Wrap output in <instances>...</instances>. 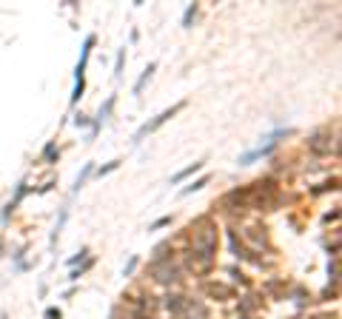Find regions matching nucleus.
I'll use <instances>...</instances> for the list:
<instances>
[{"mask_svg": "<svg viewBox=\"0 0 342 319\" xmlns=\"http://www.w3.org/2000/svg\"><path fill=\"white\" fill-rule=\"evenodd\" d=\"M194 231V259L200 262V271H208L214 265V254H217V225L211 219H197L191 222Z\"/></svg>", "mask_w": 342, "mask_h": 319, "instance_id": "1", "label": "nucleus"}, {"mask_svg": "<svg viewBox=\"0 0 342 319\" xmlns=\"http://www.w3.org/2000/svg\"><path fill=\"white\" fill-rule=\"evenodd\" d=\"M183 108H186V100H180V103H174V106H171V108H166V111H160V114H157L154 120H149V123H143V126L137 128V134H134V143H140V140H143L146 134H151V131H157V128L163 126V123H169L171 117H177V114H180Z\"/></svg>", "mask_w": 342, "mask_h": 319, "instance_id": "2", "label": "nucleus"}, {"mask_svg": "<svg viewBox=\"0 0 342 319\" xmlns=\"http://www.w3.org/2000/svg\"><path fill=\"white\" fill-rule=\"evenodd\" d=\"M308 149L314 151V154H320V157H325V154H337L340 151V146H337V140L331 143V134L328 131H317V134H311L308 137Z\"/></svg>", "mask_w": 342, "mask_h": 319, "instance_id": "3", "label": "nucleus"}, {"mask_svg": "<svg viewBox=\"0 0 342 319\" xmlns=\"http://www.w3.org/2000/svg\"><path fill=\"white\" fill-rule=\"evenodd\" d=\"M94 43H97V37H94V34H88V37H86L83 51H80V60H77V66H74V80H86V66H88V57H91Z\"/></svg>", "mask_w": 342, "mask_h": 319, "instance_id": "4", "label": "nucleus"}, {"mask_svg": "<svg viewBox=\"0 0 342 319\" xmlns=\"http://www.w3.org/2000/svg\"><path fill=\"white\" fill-rule=\"evenodd\" d=\"M205 168V160H197V163H191V166H186L183 171H177L174 177H171V185H180L183 180H188V177H194L197 171H203Z\"/></svg>", "mask_w": 342, "mask_h": 319, "instance_id": "5", "label": "nucleus"}, {"mask_svg": "<svg viewBox=\"0 0 342 319\" xmlns=\"http://www.w3.org/2000/svg\"><path fill=\"white\" fill-rule=\"evenodd\" d=\"M203 291H205L208 297H220V299H231V297H234V291H231L228 285H222V282H205V285H203Z\"/></svg>", "mask_w": 342, "mask_h": 319, "instance_id": "6", "label": "nucleus"}, {"mask_svg": "<svg viewBox=\"0 0 342 319\" xmlns=\"http://www.w3.org/2000/svg\"><path fill=\"white\" fill-rule=\"evenodd\" d=\"M166 308L171 311V317H183L186 314V297L183 294H169L166 297Z\"/></svg>", "mask_w": 342, "mask_h": 319, "instance_id": "7", "label": "nucleus"}, {"mask_svg": "<svg viewBox=\"0 0 342 319\" xmlns=\"http://www.w3.org/2000/svg\"><path fill=\"white\" fill-rule=\"evenodd\" d=\"M157 274V282H163V285H174V282H180V268L177 265H169L166 271H154Z\"/></svg>", "mask_w": 342, "mask_h": 319, "instance_id": "8", "label": "nucleus"}, {"mask_svg": "<svg viewBox=\"0 0 342 319\" xmlns=\"http://www.w3.org/2000/svg\"><path fill=\"white\" fill-rule=\"evenodd\" d=\"M57 157H60L57 143H54V140H49V143L43 146V151H40V160L46 163V166H54V163H57Z\"/></svg>", "mask_w": 342, "mask_h": 319, "instance_id": "9", "label": "nucleus"}, {"mask_svg": "<svg viewBox=\"0 0 342 319\" xmlns=\"http://www.w3.org/2000/svg\"><path fill=\"white\" fill-rule=\"evenodd\" d=\"M228 242H231V251H234L237 259H248V248L237 239V231H234V228H228Z\"/></svg>", "mask_w": 342, "mask_h": 319, "instance_id": "10", "label": "nucleus"}, {"mask_svg": "<svg viewBox=\"0 0 342 319\" xmlns=\"http://www.w3.org/2000/svg\"><path fill=\"white\" fill-rule=\"evenodd\" d=\"M154 71H157V63L151 60V63L146 66V68H143V74L137 77V83H134V88H131V91H134V94H140V91H143V85H146V83L151 80V74H154Z\"/></svg>", "mask_w": 342, "mask_h": 319, "instance_id": "11", "label": "nucleus"}, {"mask_svg": "<svg viewBox=\"0 0 342 319\" xmlns=\"http://www.w3.org/2000/svg\"><path fill=\"white\" fill-rule=\"evenodd\" d=\"M111 108H114V94H108L106 103L100 106V111H97V120H94V128H100L103 123L108 120V114H111Z\"/></svg>", "mask_w": 342, "mask_h": 319, "instance_id": "12", "label": "nucleus"}, {"mask_svg": "<svg viewBox=\"0 0 342 319\" xmlns=\"http://www.w3.org/2000/svg\"><path fill=\"white\" fill-rule=\"evenodd\" d=\"M208 180H211V177H208V174H203L200 180H194V183H188V185H186V188L180 191V197H188V194L200 191V188H205V185H208Z\"/></svg>", "mask_w": 342, "mask_h": 319, "instance_id": "13", "label": "nucleus"}, {"mask_svg": "<svg viewBox=\"0 0 342 319\" xmlns=\"http://www.w3.org/2000/svg\"><path fill=\"white\" fill-rule=\"evenodd\" d=\"M91 171H94V166H91V163H86L83 171H80V174H77V180H74V188H71V191L77 194L80 188H83L86 183H88V177H91Z\"/></svg>", "mask_w": 342, "mask_h": 319, "instance_id": "14", "label": "nucleus"}, {"mask_svg": "<svg viewBox=\"0 0 342 319\" xmlns=\"http://www.w3.org/2000/svg\"><path fill=\"white\" fill-rule=\"evenodd\" d=\"M91 265H94V259L88 256V259H86V262L80 265V268H71V274H68V282H77V279L83 277V274L88 271V268H91Z\"/></svg>", "mask_w": 342, "mask_h": 319, "instance_id": "15", "label": "nucleus"}, {"mask_svg": "<svg viewBox=\"0 0 342 319\" xmlns=\"http://www.w3.org/2000/svg\"><path fill=\"white\" fill-rule=\"evenodd\" d=\"M197 12H200V6H197V3H188V9H186V15H183V26H186V29L191 26V20L197 17Z\"/></svg>", "mask_w": 342, "mask_h": 319, "instance_id": "16", "label": "nucleus"}, {"mask_svg": "<svg viewBox=\"0 0 342 319\" xmlns=\"http://www.w3.org/2000/svg\"><path fill=\"white\" fill-rule=\"evenodd\" d=\"M117 168H120V160H111V163H106V166H100L94 174H97V177H106V174H111V171H117Z\"/></svg>", "mask_w": 342, "mask_h": 319, "instance_id": "17", "label": "nucleus"}, {"mask_svg": "<svg viewBox=\"0 0 342 319\" xmlns=\"http://www.w3.org/2000/svg\"><path fill=\"white\" fill-rule=\"evenodd\" d=\"M83 91H86V80H74V91H71V106L83 97Z\"/></svg>", "mask_w": 342, "mask_h": 319, "instance_id": "18", "label": "nucleus"}, {"mask_svg": "<svg viewBox=\"0 0 342 319\" xmlns=\"http://www.w3.org/2000/svg\"><path fill=\"white\" fill-rule=\"evenodd\" d=\"M123 60H126V49H120V51H117V63H114V77H120V74H123Z\"/></svg>", "mask_w": 342, "mask_h": 319, "instance_id": "19", "label": "nucleus"}, {"mask_svg": "<svg viewBox=\"0 0 342 319\" xmlns=\"http://www.w3.org/2000/svg\"><path fill=\"white\" fill-rule=\"evenodd\" d=\"M86 259H88V248H80V251H77V254L71 256V259H68V265H71V268H74V265H77V262H86Z\"/></svg>", "mask_w": 342, "mask_h": 319, "instance_id": "20", "label": "nucleus"}, {"mask_svg": "<svg viewBox=\"0 0 342 319\" xmlns=\"http://www.w3.org/2000/svg\"><path fill=\"white\" fill-rule=\"evenodd\" d=\"M166 225H171V217H160V219H154L149 225V231H160V228H166Z\"/></svg>", "mask_w": 342, "mask_h": 319, "instance_id": "21", "label": "nucleus"}, {"mask_svg": "<svg viewBox=\"0 0 342 319\" xmlns=\"http://www.w3.org/2000/svg\"><path fill=\"white\" fill-rule=\"evenodd\" d=\"M137 265H140V259H137V256H131V259L126 262V268H123V277H131V274L137 271Z\"/></svg>", "mask_w": 342, "mask_h": 319, "instance_id": "22", "label": "nucleus"}, {"mask_svg": "<svg viewBox=\"0 0 342 319\" xmlns=\"http://www.w3.org/2000/svg\"><path fill=\"white\" fill-rule=\"evenodd\" d=\"M43 319H63V311L51 305V308H46V311H43Z\"/></svg>", "mask_w": 342, "mask_h": 319, "instance_id": "23", "label": "nucleus"}, {"mask_svg": "<svg viewBox=\"0 0 342 319\" xmlns=\"http://www.w3.org/2000/svg\"><path fill=\"white\" fill-rule=\"evenodd\" d=\"M322 191H337V180H331V183H322L320 188H311V194H322Z\"/></svg>", "mask_w": 342, "mask_h": 319, "instance_id": "24", "label": "nucleus"}, {"mask_svg": "<svg viewBox=\"0 0 342 319\" xmlns=\"http://www.w3.org/2000/svg\"><path fill=\"white\" fill-rule=\"evenodd\" d=\"M74 126L86 128V126H88V117H86V114H74Z\"/></svg>", "mask_w": 342, "mask_h": 319, "instance_id": "25", "label": "nucleus"}, {"mask_svg": "<svg viewBox=\"0 0 342 319\" xmlns=\"http://www.w3.org/2000/svg\"><path fill=\"white\" fill-rule=\"evenodd\" d=\"M228 274H231V277H234L237 282H242V285H248V279L242 277V271H239V268H231V271H228Z\"/></svg>", "mask_w": 342, "mask_h": 319, "instance_id": "26", "label": "nucleus"}, {"mask_svg": "<svg viewBox=\"0 0 342 319\" xmlns=\"http://www.w3.org/2000/svg\"><path fill=\"white\" fill-rule=\"evenodd\" d=\"M340 219V211H331V214H325V222H337Z\"/></svg>", "mask_w": 342, "mask_h": 319, "instance_id": "27", "label": "nucleus"}, {"mask_svg": "<svg viewBox=\"0 0 342 319\" xmlns=\"http://www.w3.org/2000/svg\"><path fill=\"white\" fill-rule=\"evenodd\" d=\"M0 248H3V245H0Z\"/></svg>", "mask_w": 342, "mask_h": 319, "instance_id": "28", "label": "nucleus"}]
</instances>
